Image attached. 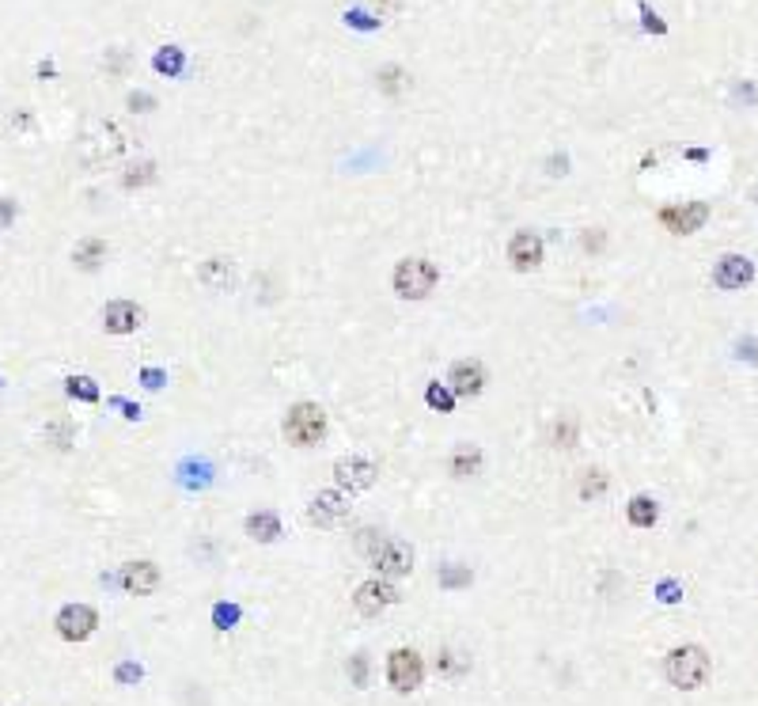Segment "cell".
Wrapping results in <instances>:
<instances>
[{
    "label": "cell",
    "instance_id": "6da1fadb",
    "mask_svg": "<svg viewBox=\"0 0 758 706\" xmlns=\"http://www.w3.org/2000/svg\"><path fill=\"white\" fill-rule=\"evenodd\" d=\"M668 680L683 692H698L709 680V653L702 646H679L668 653Z\"/></svg>",
    "mask_w": 758,
    "mask_h": 706
},
{
    "label": "cell",
    "instance_id": "7a4b0ae2",
    "mask_svg": "<svg viewBox=\"0 0 758 706\" xmlns=\"http://www.w3.org/2000/svg\"><path fill=\"white\" fill-rule=\"evenodd\" d=\"M440 281V270L432 266L429 259H402L395 266V293L406 297V300H422L429 297Z\"/></svg>",
    "mask_w": 758,
    "mask_h": 706
},
{
    "label": "cell",
    "instance_id": "3957f363",
    "mask_svg": "<svg viewBox=\"0 0 758 706\" xmlns=\"http://www.w3.org/2000/svg\"><path fill=\"white\" fill-rule=\"evenodd\" d=\"M122 149H125V137L118 125H110V122H91L84 137H80V156H84L88 164H106V159H115Z\"/></svg>",
    "mask_w": 758,
    "mask_h": 706
},
{
    "label": "cell",
    "instance_id": "277c9868",
    "mask_svg": "<svg viewBox=\"0 0 758 706\" xmlns=\"http://www.w3.org/2000/svg\"><path fill=\"white\" fill-rule=\"evenodd\" d=\"M322 433H327V414H322V407L315 403H300L288 410V418H285V437L300 444V448H311L322 441Z\"/></svg>",
    "mask_w": 758,
    "mask_h": 706
},
{
    "label": "cell",
    "instance_id": "5b68a950",
    "mask_svg": "<svg viewBox=\"0 0 758 706\" xmlns=\"http://www.w3.org/2000/svg\"><path fill=\"white\" fill-rule=\"evenodd\" d=\"M387 680H391L395 692H413L425 680V665L413 650H395L391 661H387Z\"/></svg>",
    "mask_w": 758,
    "mask_h": 706
},
{
    "label": "cell",
    "instance_id": "8992f818",
    "mask_svg": "<svg viewBox=\"0 0 758 706\" xmlns=\"http://www.w3.org/2000/svg\"><path fill=\"white\" fill-rule=\"evenodd\" d=\"M368 555H372L376 570L387 573V577H402V573L413 570V551L402 539H379L376 547H368Z\"/></svg>",
    "mask_w": 758,
    "mask_h": 706
},
{
    "label": "cell",
    "instance_id": "52a82bcc",
    "mask_svg": "<svg viewBox=\"0 0 758 706\" xmlns=\"http://www.w3.org/2000/svg\"><path fill=\"white\" fill-rule=\"evenodd\" d=\"M376 475H379L376 463L364 460V456H345V460L334 463V483L342 490H368L376 483Z\"/></svg>",
    "mask_w": 758,
    "mask_h": 706
},
{
    "label": "cell",
    "instance_id": "ba28073f",
    "mask_svg": "<svg viewBox=\"0 0 758 706\" xmlns=\"http://www.w3.org/2000/svg\"><path fill=\"white\" fill-rule=\"evenodd\" d=\"M95 627H99V619H95L88 604H69V607H61V616H57V634L64 641H84Z\"/></svg>",
    "mask_w": 758,
    "mask_h": 706
},
{
    "label": "cell",
    "instance_id": "9c48e42d",
    "mask_svg": "<svg viewBox=\"0 0 758 706\" xmlns=\"http://www.w3.org/2000/svg\"><path fill=\"white\" fill-rule=\"evenodd\" d=\"M660 220H664V228H671L675 236H690L709 220V210L702 202H683V205H671V210L660 213Z\"/></svg>",
    "mask_w": 758,
    "mask_h": 706
},
{
    "label": "cell",
    "instance_id": "30bf717a",
    "mask_svg": "<svg viewBox=\"0 0 758 706\" xmlns=\"http://www.w3.org/2000/svg\"><path fill=\"white\" fill-rule=\"evenodd\" d=\"M508 263L515 270H535L542 263V239L535 232H515L508 244Z\"/></svg>",
    "mask_w": 758,
    "mask_h": 706
},
{
    "label": "cell",
    "instance_id": "8fae6325",
    "mask_svg": "<svg viewBox=\"0 0 758 706\" xmlns=\"http://www.w3.org/2000/svg\"><path fill=\"white\" fill-rule=\"evenodd\" d=\"M751 278H754V266H751V259H744V254H724V259L717 263V274H713V281L720 288H744Z\"/></svg>",
    "mask_w": 758,
    "mask_h": 706
},
{
    "label": "cell",
    "instance_id": "7c38bea8",
    "mask_svg": "<svg viewBox=\"0 0 758 706\" xmlns=\"http://www.w3.org/2000/svg\"><path fill=\"white\" fill-rule=\"evenodd\" d=\"M395 600H398V592L387 581H364L357 589V612H364V616H379L383 607H391Z\"/></svg>",
    "mask_w": 758,
    "mask_h": 706
},
{
    "label": "cell",
    "instance_id": "4fadbf2b",
    "mask_svg": "<svg viewBox=\"0 0 758 706\" xmlns=\"http://www.w3.org/2000/svg\"><path fill=\"white\" fill-rule=\"evenodd\" d=\"M447 383L456 395H478L481 388H486V368H481L478 361H456L451 365Z\"/></svg>",
    "mask_w": 758,
    "mask_h": 706
},
{
    "label": "cell",
    "instance_id": "5bb4252c",
    "mask_svg": "<svg viewBox=\"0 0 758 706\" xmlns=\"http://www.w3.org/2000/svg\"><path fill=\"white\" fill-rule=\"evenodd\" d=\"M103 327H106L110 334H129V331H137V327H141V308H137L133 300H115V304H106Z\"/></svg>",
    "mask_w": 758,
    "mask_h": 706
},
{
    "label": "cell",
    "instance_id": "9a60e30c",
    "mask_svg": "<svg viewBox=\"0 0 758 706\" xmlns=\"http://www.w3.org/2000/svg\"><path fill=\"white\" fill-rule=\"evenodd\" d=\"M122 585H125V592H133V597H149L159 585V570L152 563H129L122 570Z\"/></svg>",
    "mask_w": 758,
    "mask_h": 706
},
{
    "label": "cell",
    "instance_id": "2e32d148",
    "mask_svg": "<svg viewBox=\"0 0 758 706\" xmlns=\"http://www.w3.org/2000/svg\"><path fill=\"white\" fill-rule=\"evenodd\" d=\"M345 512H349V505H345V497L337 490H322L311 502V521L315 524H337Z\"/></svg>",
    "mask_w": 758,
    "mask_h": 706
},
{
    "label": "cell",
    "instance_id": "e0dca14e",
    "mask_svg": "<svg viewBox=\"0 0 758 706\" xmlns=\"http://www.w3.org/2000/svg\"><path fill=\"white\" fill-rule=\"evenodd\" d=\"M72 259H76V266H80V270H95V266H99V263L106 259V239H99V236L80 239L76 251H72Z\"/></svg>",
    "mask_w": 758,
    "mask_h": 706
},
{
    "label": "cell",
    "instance_id": "ac0fdd59",
    "mask_svg": "<svg viewBox=\"0 0 758 706\" xmlns=\"http://www.w3.org/2000/svg\"><path fill=\"white\" fill-rule=\"evenodd\" d=\"M247 532H251V539H258V543H273V539L281 536V524H277V517H273V512H251Z\"/></svg>",
    "mask_w": 758,
    "mask_h": 706
},
{
    "label": "cell",
    "instance_id": "d6986e66",
    "mask_svg": "<svg viewBox=\"0 0 758 706\" xmlns=\"http://www.w3.org/2000/svg\"><path fill=\"white\" fill-rule=\"evenodd\" d=\"M478 463H481V452H478V448H474V444H459L456 452H451V475L466 478V475L478 471Z\"/></svg>",
    "mask_w": 758,
    "mask_h": 706
},
{
    "label": "cell",
    "instance_id": "ffe728a7",
    "mask_svg": "<svg viewBox=\"0 0 758 706\" xmlns=\"http://www.w3.org/2000/svg\"><path fill=\"white\" fill-rule=\"evenodd\" d=\"M201 281L205 285H213V288H224L232 281V263H224V259H209L205 270H201Z\"/></svg>",
    "mask_w": 758,
    "mask_h": 706
},
{
    "label": "cell",
    "instance_id": "44dd1931",
    "mask_svg": "<svg viewBox=\"0 0 758 706\" xmlns=\"http://www.w3.org/2000/svg\"><path fill=\"white\" fill-rule=\"evenodd\" d=\"M630 521L637 528H649L656 521V502H652V497H634V502H630Z\"/></svg>",
    "mask_w": 758,
    "mask_h": 706
},
{
    "label": "cell",
    "instance_id": "7402d4cb",
    "mask_svg": "<svg viewBox=\"0 0 758 706\" xmlns=\"http://www.w3.org/2000/svg\"><path fill=\"white\" fill-rule=\"evenodd\" d=\"M425 399H429V407H432V410H440V414H447L451 407H456V392L440 388V383H432V388H429V395H425Z\"/></svg>",
    "mask_w": 758,
    "mask_h": 706
},
{
    "label": "cell",
    "instance_id": "603a6c76",
    "mask_svg": "<svg viewBox=\"0 0 758 706\" xmlns=\"http://www.w3.org/2000/svg\"><path fill=\"white\" fill-rule=\"evenodd\" d=\"M603 490H607L603 471H584V483H580V494H584V497H600Z\"/></svg>",
    "mask_w": 758,
    "mask_h": 706
},
{
    "label": "cell",
    "instance_id": "cb8c5ba5",
    "mask_svg": "<svg viewBox=\"0 0 758 706\" xmlns=\"http://www.w3.org/2000/svg\"><path fill=\"white\" fill-rule=\"evenodd\" d=\"M156 69H159V73H167V76H175V73L183 69V54L171 46V50H164V54L156 57Z\"/></svg>",
    "mask_w": 758,
    "mask_h": 706
},
{
    "label": "cell",
    "instance_id": "d4e9b609",
    "mask_svg": "<svg viewBox=\"0 0 758 706\" xmlns=\"http://www.w3.org/2000/svg\"><path fill=\"white\" fill-rule=\"evenodd\" d=\"M69 392H72V395H80V399H88V403H95V399H99V392H95V383H91L88 376L69 380Z\"/></svg>",
    "mask_w": 758,
    "mask_h": 706
},
{
    "label": "cell",
    "instance_id": "484cf974",
    "mask_svg": "<svg viewBox=\"0 0 758 706\" xmlns=\"http://www.w3.org/2000/svg\"><path fill=\"white\" fill-rule=\"evenodd\" d=\"M440 585H451V589H456V585H471V573L459 570V566H451V570L440 573Z\"/></svg>",
    "mask_w": 758,
    "mask_h": 706
},
{
    "label": "cell",
    "instance_id": "4316f807",
    "mask_svg": "<svg viewBox=\"0 0 758 706\" xmlns=\"http://www.w3.org/2000/svg\"><path fill=\"white\" fill-rule=\"evenodd\" d=\"M235 616H239L235 607H224V604L217 607V623H220V627H228V623H235Z\"/></svg>",
    "mask_w": 758,
    "mask_h": 706
}]
</instances>
